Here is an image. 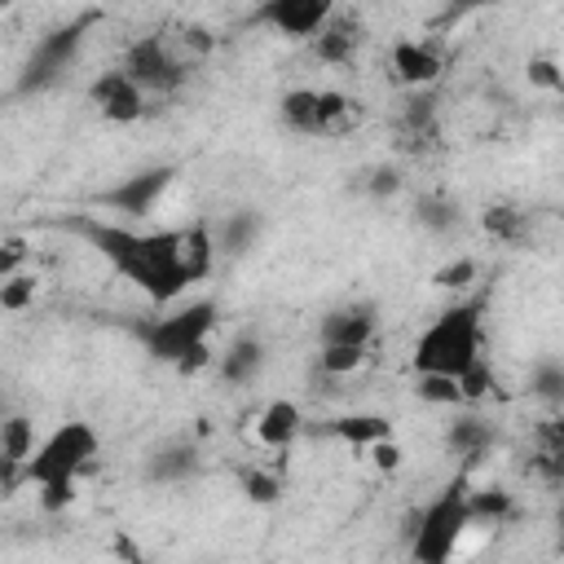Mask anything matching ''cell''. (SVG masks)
<instances>
[{
    "label": "cell",
    "mask_w": 564,
    "mask_h": 564,
    "mask_svg": "<svg viewBox=\"0 0 564 564\" xmlns=\"http://www.w3.org/2000/svg\"><path fill=\"white\" fill-rule=\"evenodd\" d=\"M75 234H84L88 247L123 282H132L154 308L176 304L216 264V238L207 220L176 225V229H137L128 220L84 216L75 220Z\"/></svg>",
    "instance_id": "cell-1"
},
{
    "label": "cell",
    "mask_w": 564,
    "mask_h": 564,
    "mask_svg": "<svg viewBox=\"0 0 564 564\" xmlns=\"http://www.w3.org/2000/svg\"><path fill=\"white\" fill-rule=\"evenodd\" d=\"M97 458H101L97 427L84 423V419H66L48 436L35 441V449L18 467V480L40 489L44 511H66L79 498V480L97 467Z\"/></svg>",
    "instance_id": "cell-2"
},
{
    "label": "cell",
    "mask_w": 564,
    "mask_h": 564,
    "mask_svg": "<svg viewBox=\"0 0 564 564\" xmlns=\"http://www.w3.org/2000/svg\"><path fill=\"white\" fill-rule=\"evenodd\" d=\"M216 322H220V308L216 300H176V304H163L159 317H150L141 326V344L154 361L163 366H176V370H203L212 366V335H216Z\"/></svg>",
    "instance_id": "cell-3"
},
{
    "label": "cell",
    "mask_w": 564,
    "mask_h": 564,
    "mask_svg": "<svg viewBox=\"0 0 564 564\" xmlns=\"http://www.w3.org/2000/svg\"><path fill=\"white\" fill-rule=\"evenodd\" d=\"M480 357H485V304L480 300H458L441 308L414 339V375L458 379Z\"/></svg>",
    "instance_id": "cell-4"
},
{
    "label": "cell",
    "mask_w": 564,
    "mask_h": 564,
    "mask_svg": "<svg viewBox=\"0 0 564 564\" xmlns=\"http://www.w3.org/2000/svg\"><path fill=\"white\" fill-rule=\"evenodd\" d=\"M471 529L467 516V476H454L414 520L410 529V555L423 564H449L463 551V538Z\"/></svg>",
    "instance_id": "cell-5"
},
{
    "label": "cell",
    "mask_w": 564,
    "mask_h": 564,
    "mask_svg": "<svg viewBox=\"0 0 564 564\" xmlns=\"http://www.w3.org/2000/svg\"><path fill=\"white\" fill-rule=\"evenodd\" d=\"M278 115L295 137H317V141H330L357 128V101L339 88H286L278 101Z\"/></svg>",
    "instance_id": "cell-6"
},
{
    "label": "cell",
    "mask_w": 564,
    "mask_h": 564,
    "mask_svg": "<svg viewBox=\"0 0 564 564\" xmlns=\"http://www.w3.org/2000/svg\"><path fill=\"white\" fill-rule=\"evenodd\" d=\"M119 66L145 88V97H167L189 79V57L181 53V40H172V35L132 40Z\"/></svg>",
    "instance_id": "cell-7"
},
{
    "label": "cell",
    "mask_w": 564,
    "mask_h": 564,
    "mask_svg": "<svg viewBox=\"0 0 564 564\" xmlns=\"http://www.w3.org/2000/svg\"><path fill=\"white\" fill-rule=\"evenodd\" d=\"M84 31H88V22H70V26H57V31H48L40 44H35V53L26 57V66H22V93H31V88H48L53 79H62L66 70H70V62L79 57V48H84Z\"/></svg>",
    "instance_id": "cell-8"
},
{
    "label": "cell",
    "mask_w": 564,
    "mask_h": 564,
    "mask_svg": "<svg viewBox=\"0 0 564 564\" xmlns=\"http://www.w3.org/2000/svg\"><path fill=\"white\" fill-rule=\"evenodd\" d=\"M172 185H176V167H172V163L141 167V172L123 176L119 185H110V189L101 194V207H110V212L123 216V220H141V216H150V212L163 203V194H167Z\"/></svg>",
    "instance_id": "cell-9"
},
{
    "label": "cell",
    "mask_w": 564,
    "mask_h": 564,
    "mask_svg": "<svg viewBox=\"0 0 564 564\" xmlns=\"http://www.w3.org/2000/svg\"><path fill=\"white\" fill-rule=\"evenodd\" d=\"M88 106H93L106 123L128 128V123L145 119L150 97H145V88H141L123 66H110V70L93 75V84H88Z\"/></svg>",
    "instance_id": "cell-10"
},
{
    "label": "cell",
    "mask_w": 564,
    "mask_h": 564,
    "mask_svg": "<svg viewBox=\"0 0 564 564\" xmlns=\"http://www.w3.org/2000/svg\"><path fill=\"white\" fill-rule=\"evenodd\" d=\"M344 0H260L251 9V22L282 35V40H313L317 26L339 9Z\"/></svg>",
    "instance_id": "cell-11"
},
{
    "label": "cell",
    "mask_w": 564,
    "mask_h": 564,
    "mask_svg": "<svg viewBox=\"0 0 564 564\" xmlns=\"http://www.w3.org/2000/svg\"><path fill=\"white\" fill-rule=\"evenodd\" d=\"M379 335V308L370 300H348V304H335L322 326H317V339L322 344H352V348H370Z\"/></svg>",
    "instance_id": "cell-12"
},
{
    "label": "cell",
    "mask_w": 564,
    "mask_h": 564,
    "mask_svg": "<svg viewBox=\"0 0 564 564\" xmlns=\"http://www.w3.org/2000/svg\"><path fill=\"white\" fill-rule=\"evenodd\" d=\"M308 44H313L317 62H326V66H352L357 53H361V44H366V22H361L357 13L335 9V13L317 26V35H313Z\"/></svg>",
    "instance_id": "cell-13"
},
{
    "label": "cell",
    "mask_w": 564,
    "mask_h": 564,
    "mask_svg": "<svg viewBox=\"0 0 564 564\" xmlns=\"http://www.w3.org/2000/svg\"><path fill=\"white\" fill-rule=\"evenodd\" d=\"M388 57H392L397 79H401L405 88H414V93L432 88V84L441 79V70H445V62H441L436 44H427V40H397Z\"/></svg>",
    "instance_id": "cell-14"
},
{
    "label": "cell",
    "mask_w": 564,
    "mask_h": 564,
    "mask_svg": "<svg viewBox=\"0 0 564 564\" xmlns=\"http://www.w3.org/2000/svg\"><path fill=\"white\" fill-rule=\"evenodd\" d=\"M300 432H304V410H300L295 401H286V397L269 401V405L256 414V441L269 445V449H291Z\"/></svg>",
    "instance_id": "cell-15"
},
{
    "label": "cell",
    "mask_w": 564,
    "mask_h": 564,
    "mask_svg": "<svg viewBox=\"0 0 564 564\" xmlns=\"http://www.w3.org/2000/svg\"><path fill=\"white\" fill-rule=\"evenodd\" d=\"M260 229H264L260 212H251V207L229 212V216L212 229V238H216V256H242V251H251V247L260 242Z\"/></svg>",
    "instance_id": "cell-16"
},
{
    "label": "cell",
    "mask_w": 564,
    "mask_h": 564,
    "mask_svg": "<svg viewBox=\"0 0 564 564\" xmlns=\"http://www.w3.org/2000/svg\"><path fill=\"white\" fill-rule=\"evenodd\" d=\"M216 370H220V379H225V383L247 388V383L264 370V344H260V339H251V335L234 339V344L216 357Z\"/></svg>",
    "instance_id": "cell-17"
},
{
    "label": "cell",
    "mask_w": 564,
    "mask_h": 564,
    "mask_svg": "<svg viewBox=\"0 0 564 564\" xmlns=\"http://www.w3.org/2000/svg\"><path fill=\"white\" fill-rule=\"evenodd\" d=\"M31 449H35V423L26 414H4L0 419V463H4V476H18V467L26 463Z\"/></svg>",
    "instance_id": "cell-18"
},
{
    "label": "cell",
    "mask_w": 564,
    "mask_h": 564,
    "mask_svg": "<svg viewBox=\"0 0 564 564\" xmlns=\"http://www.w3.org/2000/svg\"><path fill=\"white\" fill-rule=\"evenodd\" d=\"M326 436H335L344 445H375V441L392 436V419L388 414H339L326 423Z\"/></svg>",
    "instance_id": "cell-19"
},
{
    "label": "cell",
    "mask_w": 564,
    "mask_h": 564,
    "mask_svg": "<svg viewBox=\"0 0 564 564\" xmlns=\"http://www.w3.org/2000/svg\"><path fill=\"white\" fill-rule=\"evenodd\" d=\"M489 445H494V427H489L480 414H463V419H454L449 432H445V449L458 454V458H480Z\"/></svg>",
    "instance_id": "cell-20"
},
{
    "label": "cell",
    "mask_w": 564,
    "mask_h": 564,
    "mask_svg": "<svg viewBox=\"0 0 564 564\" xmlns=\"http://www.w3.org/2000/svg\"><path fill=\"white\" fill-rule=\"evenodd\" d=\"M511 511H516V502H511V494L507 489H471L467 485V516H471V529L476 524H502V520H511Z\"/></svg>",
    "instance_id": "cell-21"
},
{
    "label": "cell",
    "mask_w": 564,
    "mask_h": 564,
    "mask_svg": "<svg viewBox=\"0 0 564 564\" xmlns=\"http://www.w3.org/2000/svg\"><path fill=\"white\" fill-rule=\"evenodd\" d=\"M480 225H485V234H494V238L507 242V247H516V242L529 234V216H524L520 207H511V203H489V207L480 212Z\"/></svg>",
    "instance_id": "cell-22"
},
{
    "label": "cell",
    "mask_w": 564,
    "mask_h": 564,
    "mask_svg": "<svg viewBox=\"0 0 564 564\" xmlns=\"http://www.w3.org/2000/svg\"><path fill=\"white\" fill-rule=\"evenodd\" d=\"M194 471H198V449L194 445H167V449H159L150 458V480H163V485L185 480Z\"/></svg>",
    "instance_id": "cell-23"
},
{
    "label": "cell",
    "mask_w": 564,
    "mask_h": 564,
    "mask_svg": "<svg viewBox=\"0 0 564 564\" xmlns=\"http://www.w3.org/2000/svg\"><path fill=\"white\" fill-rule=\"evenodd\" d=\"M366 361H370V348H352V344H322V352H317V366H322V375H330V379H348V375H357Z\"/></svg>",
    "instance_id": "cell-24"
},
{
    "label": "cell",
    "mask_w": 564,
    "mask_h": 564,
    "mask_svg": "<svg viewBox=\"0 0 564 564\" xmlns=\"http://www.w3.org/2000/svg\"><path fill=\"white\" fill-rule=\"evenodd\" d=\"M458 207L445 198V194H427V198H419V225L423 229H432V234H449V229H458Z\"/></svg>",
    "instance_id": "cell-25"
},
{
    "label": "cell",
    "mask_w": 564,
    "mask_h": 564,
    "mask_svg": "<svg viewBox=\"0 0 564 564\" xmlns=\"http://www.w3.org/2000/svg\"><path fill=\"white\" fill-rule=\"evenodd\" d=\"M35 291H40V282L31 278V273H9V278H0V308L4 313H22V308H31L35 304Z\"/></svg>",
    "instance_id": "cell-26"
},
{
    "label": "cell",
    "mask_w": 564,
    "mask_h": 564,
    "mask_svg": "<svg viewBox=\"0 0 564 564\" xmlns=\"http://www.w3.org/2000/svg\"><path fill=\"white\" fill-rule=\"evenodd\" d=\"M414 392H419L423 401H432V405H463L458 379H449V375H419Z\"/></svg>",
    "instance_id": "cell-27"
},
{
    "label": "cell",
    "mask_w": 564,
    "mask_h": 564,
    "mask_svg": "<svg viewBox=\"0 0 564 564\" xmlns=\"http://www.w3.org/2000/svg\"><path fill=\"white\" fill-rule=\"evenodd\" d=\"M242 489L251 502H273L282 494V476L278 471H264V467H247L242 471Z\"/></svg>",
    "instance_id": "cell-28"
},
{
    "label": "cell",
    "mask_w": 564,
    "mask_h": 564,
    "mask_svg": "<svg viewBox=\"0 0 564 564\" xmlns=\"http://www.w3.org/2000/svg\"><path fill=\"white\" fill-rule=\"evenodd\" d=\"M441 291H467L471 282H476V260L471 256H463V260H449L445 269H436V278H432Z\"/></svg>",
    "instance_id": "cell-29"
},
{
    "label": "cell",
    "mask_w": 564,
    "mask_h": 564,
    "mask_svg": "<svg viewBox=\"0 0 564 564\" xmlns=\"http://www.w3.org/2000/svg\"><path fill=\"white\" fill-rule=\"evenodd\" d=\"M533 392H538V397H546V401H555V397L564 392V370H560V361L538 366V375H533Z\"/></svg>",
    "instance_id": "cell-30"
},
{
    "label": "cell",
    "mask_w": 564,
    "mask_h": 564,
    "mask_svg": "<svg viewBox=\"0 0 564 564\" xmlns=\"http://www.w3.org/2000/svg\"><path fill=\"white\" fill-rule=\"evenodd\" d=\"M370 449V463L379 467V471H397L401 467V445H397V436H383V441H375V445H366Z\"/></svg>",
    "instance_id": "cell-31"
},
{
    "label": "cell",
    "mask_w": 564,
    "mask_h": 564,
    "mask_svg": "<svg viewBox=\"0 0 564 564\" xmlns=\"http://www.w3.org/2000/svg\"><path fill=\"white\" fill-rule=\"evenodd\" d=\"M26 256H31V247H26L22 238H4V242H0V278L18 273V269L26 264Z\"/></svg>",
    "instance_id": "cell-32"
},
{
    "label": "cell",
    "mask_w": 564,
    "mask_h": 564,
    "mask_svg": "<svg viewBox=\"0 0 564 564\" xmlns=\"http://www.w3.org/2000/svg\"><path fill=\"white\" fill-rule=\"evenodd\" d=\"M529 84L555 93V88H560V66H555L551 57H533V62H529Z\"/></svg>",
    "instance_id": "cell-33"
},
{
    "label": "cell",
    "mask_w": 564,
    "mask_h": 564,
    "mask_svg": "<svg viewBox=\"0 0 564 564\" xmlns=\"http://www.w3.org/2000/svg\"><path fill=\"white\" fill-rule=\"evenodd\" d=\"M502 0H449V13L454 18H467V13H480V9H494Z\"/></svg>",
    "instance_id": "cell-34"
},
{
    "label": "cell",
    "mask_w": 564,
    "mask_h": 564,
    "mask_svg": "<svg viewBox=\"0 0 564 564\" xmlns=\"http://www.w3.org/2000/svg\"><path fill=\"white\" fill-rule=\"evenodd\" d=\"M370 189H375V194H397V189H401V176L383 167V172H375V181H370Z\"/></svg>",
    "instance_id": "cell-35"
},
{
    "label": "cell",
    "mask_w": 564,
    "mask_h": 564,
    "mask_svg": "<svg viewBox=\"0 0 564 564\" xmlns=\"http://www.w3.org/2000/svg\"><path fill=\"white\" fill-rule=\"evenodd\" d=\"M9 4H13V0H0V9H9Z\"/></svg>",
    "instance_id": "cell-36"
},
{
    "label": "cell",
    "mask_w": 564,
    "mask_h": 564,
    "mask_svg": "<svg viewBox=\"0 0 564 564\" xmlns=\"http://www.w3.org/2000/svg\"><path fill=\"white\" fill-rule=\"evenodd\" d=\"M0 476H4V463H0Z\"/></svg>",
    "instance_id": "cell-37"
}]
</instances>
